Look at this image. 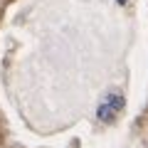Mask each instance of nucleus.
I'll return each mask as SVG.
<instances>
[{
  "label": "nucleus",
  "instance_id": "nucleus-1",
  "mask_svg": "<svg viewBox=\"0 0 148 148\" xmlns=\"http://www.w3.org/2000/svg\"><path fill=\"white\" fill-rule=\"evenodd\" d=\"M121 111H123V96L116 94V91H111V94H106L104 99H101L99 109H96V116H99V121L109 123V121H114Z\"/></svg>",
  "mask_w": 148,
  "mask_h": 148
}]
</instances>
